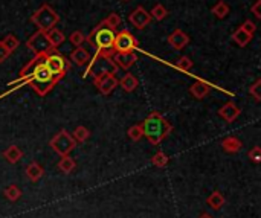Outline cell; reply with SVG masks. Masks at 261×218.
<instances>
[{
	"instance_id": "7c38bea8",
	"label": "cell",
	"mask_w": 261,
	"mask_h": 218,
	"mask_svg": "<svg viewBox=\"0 0 261 218\" xmlns=\"http://www.w3.org/2000/svg\"><path fill=\"white\" fill-rule=\"evenodd\" d=\"M240 113H242V110H240L237 104L229 101L223 107H220V110H218V116H220L225 122H234L240 116Z\"/></svg>"
},
{
	"instance_id": "4316f807",
	"label": "cell",
	"mask_w": 261,
	"mask_h": 218,
	"mask_svg": "<svg viewBox=\"0 0 261 218\" xmlns=\"http://www.w3.org/2000/svg\"><path fill=\"white\" fill-rule=\"evenodd\" d=\"M150 16H151L154 20H158V22H161V20H163L166 16H168V11H166V8H165L162 3H156L154 8L151 9Z\"/></svg>"
},
{
	"instance_id": "5bb4252c",
	"label": "cell",
	"mask_w": 261,
	"mask_h": 218,
	"mask_svg": "<svg viewBox=\"0 0 261 218\" xmlns=\"http://www.w3.org/2000/svg\"><path fill=\"white\" fill-rule=\"evenodd\" d=\"M70 61L74 63L75 66L78 67H82V66H86L89 61H90V54H89V50L84 49L82 46H78L77 49L72 50V54H70Z\"/></svg>"
},
{
	"instance_id": "83f0119b",
	"label": "cell",
	"mask_w": 261,
	"mask_h": 218,
	"mask_svg": "<svg viewBox=\"0 0 261 218\" xmlns=\"http://www.w3.org/2000/svg\"><path fill=\"white\" fill-rule=\"evenodd\" d=\"M0 41H2V45L9 50V52H11V54H13V52L18 47V45H20V41H18V38L16 37V35H13V34H9V35H6L3 40H0Z\"/></svg>"
},
{
	"instance_id": "9c48e42d",
	"label": "cell",
	"mask_w": 261,
	"mask_h": 218,
	"mask_svg": "<svg viewBox=\"0 0 261 218\" xmlns=\"http://www.w3.org/2000/svg\"><path fill=\"white\" fill-rule=\"evenodd\" d=\"M93 84L97 86L98 92L102 93V95H109L114 90V87L118 86V79L114 77L113 72H102V74H98L93 78Z\"/></svg>"
},
{
	"instance_id": "836d02e7",
	"label": "cell",
	"mask_w": 261,
	"mask_h": 218,
	"mask_svg": "<svg viewBox=\"0 0 261 218\" xmlns=\"http://www.w3.org/2000/svg\"><path fill=\"white\" fill-rule=\"evenodd\" d=\"M249 93L254 96V99H255L257 102L261 101V79H257L254 84L249 87Z\"/></svg>"
},
{
	"instance_id": "277c9868",
	"label": "cell",
	"mask_w": 261,
	"mask_h": 218,
	"mask_svg": "<svg viewBox=\"0 0 261 218\" xmlns=\"http://www.w3.org/2000/svg\"><path fill=\"white\" fill-rule=\"evenodd\" d=\"M31 22L37 26L38 31H45V32H48V31L54 29L58 25L60 16L49 5H41L33 14V17H31Z\"/></svg>"
},
{
	"instance_id": "8d00e7d4",
	"label": "cell",
	"mask_w": 261,
	"mask_h": 218,
	"mask_svg": "<svg viewBox=\"0 0 261 218\" xmlns=\"http://www.w3.org/2000/svg\"><path fill=\"white\" fill-rule=\"evenodd\" d=\"M9 55H11V52H9V50L2 45V41H0V64H2Z\"/></svg>"
},
{
	"instance_id": "5b68a950",
	"label": "cell",
	"mask_w": 261,
	"mask_h": 218,
	"mask_svg": "<svg viewBox=\"0 0 261 218\" xmlns=\"http://www.w3.org/2000/svg\"><path fill=\"white\" fill-rule=\"evenodd\" d=\"M45 66L48 67V70L57 81L65 78L70 69V63L60 54L57 49H52L49 54L45 55Z\"/></svg>"
},
{
	"instance_id": "8992f818",
	"label": "cell",
	"mask_w": 261,
	"mask_h": 218,
	"mask_svg": "<svg viewBox=\"0 0 261 218\" xmlns=\"http://www.w3.org/2000/svg\"><path fill=\"white\" fill-rule=\"evenodd\" d=\"M49 145L52 150L63 157V156H69L72 151H74V148L77 147V142L74 138H72V134L69 131L60 130L55 136L50 139Z\"/></svg>"
},
{
	"instance_id": "d6a6232c",
	"label": "cell",
	"mask_w": 261,
	"mask_h": 218,
	"mask_svg": "<svg viewBox=\"0 0 261 218\" xmlns=\"http://www.w3.org/2000/svg\"><path fill=\"white\" fill-rule=\"evenodd\" d=\"M104 23L112 29H116L121 25V17L116 13H112L110 16H107V18H104Z\"/></svg>"
},
{
	"instance_id": "7402d4cb",
	"label": "cell",
	"mask_w": 261,
	"mask_h": 218,
	"mask_svg": "<svg viewBox=\"0 0 261 218\" xmlns=\"http://www.w3.org/2000/svg\"><path fill=\"white\" fill-rule=\"evenodd\" d=\"M232 40L235 41L238 46L245 47V46H247V45L250 43V40H252V35L247 34V32H245L242 28H238L235 32L232 34Z\"/></svg>"
},
{
	"instance_id": "9a60e30c",
	"label": "cell",
	"mask_w": 261,
	"mask_h": 218,
	"mask_svg": "<svg viewBox=\"0 0 261 218\" xmlns=\"http://www.w3.org/2000/svg\"><path fill=\"white\" fill-rule=\"evenodd\" d=\"M210 90H211V86L208 84V82L202 81V79L196 81L194 84L190 87V93L196 99H203L208 95V93H210Z\"/></svg>"
},
{
	"instance_id": "74e56055",
	"label": "cell",
	"mask_w": 261,
	"mask_h": 218,
	"mask_svg": "<svg viewBox=\"0 0 261 218\" xmlns=\"http://www.w3.org/2000/svg\"><path fill=\"white\" fill-rule=\"evenodd\" d=\"M260 8H261V0H255V3L252 5V8H250V11L254 13V16L260 20L261 18V11H260Z\"/></svg>"
},
{
	"instance_id": "ffe728a7",
	"label": "cell",
	"mask_w": 261,
	"mask_h": 218,
	"mask_svg": "<svg viewBox=\"0 0 261 218\" xmlns=\"http://www.w3.org/2000/svg\"><path fill=\"white\" fill-rule=\"evenodd\" d=\"M138 78L134 77V75H131V74H125L119 81H118V86H121L122 87V90H125V92H133L134 89L138 87Z\"/></svg>"
},
{
	"instance_id": "3957f363",
	"label": "cell",
	"mask_w": 261,
	"mask_h": 218,
	"mask_svg": "<svg viewBox=\"0 0 261 218\" xmlns=\"http://www.w3.org/2000/svg\"><path fill=\"white\" fill-rule=\"evenodd\" d=\"M57 79L52 77V74L48 70V67L45 66V58L40 61V63L35 66L34 72H33V75H31L25 84L31 86L33 87L40 96H45L48 95V93L55 87L57 84Z\"/></svg>"
},
{
	"instance_id": "cb8c5ba5",
	"label": "cell",
	"mask_w": 261,
	"mask_h": 218,
	"mask_svg": "<svg viewBox=\"0 0 261 218\" xmlns=\"http://www.w3.org/2000/svg\"><path fill=\"white\" fill-rule=\"evenodd\" d=\"M48 38H49V41H50V45L54 46V47H58L63 41L66 40V37H65V34L61 32V31H58L57 28H54V29H50V31H48Z\"/></svg>"
},
{
	"instance_id": "ac0fdd59",
	"label": "cell",
	"mask_w": 261,
	"mask_h": 218,
	"mask_svg": "<svg viewBox=\"0 0 261 218\" xmlns=\"http://www.w3.org/2000/svg\"><path fill=\"white\" fill-rule=\"evenodd\" d=\"M43 174H45L43 168H41L37 162L29 163L28 167H26V177H28L31 182H38L41 177H43Z\"/></svg>"
},
{
	"instance_id": "603a6c76",
	"label": "cell",
	"mask_w": 261,
	"mask_h": 218,
	"mask_svg": "<svg viewBox=\"0 0 261 218\" xmlns=\"http://www.w3.org/2000/svg\"><path fill=\"white\" fill-rule=\"evenodd\" d=\"M75 160L70 157V156H63V157L60 159L58 162V170L61 172H65V174H69L75 170Z\"/></svg>"
},
{
	"instance_id": "e575fe53",
	"label": "cell",
	"mask_w": 261,
	"mask_h": 218,
	"mask_svg": "<svg viewBox=\"0 0 261 218\" xmlns=\"http://www.w3.org/2000/svg\"><path fill=\"white\" fill-rule=\"evenodd\" d=\"M247 157L252 160L254 163H260L261 162V148L260 147H254L247 153Z\"/></svg>"
},
{
	"instance_id": "f546056e",
	"label": "cell",
	"mask_w": 261,
	"mask_h": 218,
	"mask_svg": "<svg viewBox=\"0 0 261 218\" xmlns=\"http://www.w3.org/2000/svg\"><path fill=\"white\" fill-rule=\"evenodd\" d=\"M129 138L131 139V140H134V142H138V140H141L142 138H144V133H142V127L139 125V124H136V125H131L130 128H129Z\"/></svg>"
},
{
	"instance_id": "ba28073f",
	"label": "cell",
	"mask_w": 261,
	"mask_h": 218,
	"mask_svg": "<svg viewBox=\"0 0 261 218\" xmlns=\"http://www.w3.org/2000/svg\"><path fill=\"white\" fill-rule=\"evenodd\" d=\"M138 40L130 31L122 29L114 35L113 41V50L114 52H134V49L138 47Z\"/></svg>"
},
{
	"instance_id": "e0dca14e",
	"label": "cell",
	"mask_w": 261,
	"mask_h": 218,
	"mask_svg": "<svg viewBox=\"0 0 261 218\" xmlns=\"http://www.w3.org/2000/svg\"><path fill=\"white\" fill-rule=\"evenodd\" d=\"M243 143L240 139H237L235 136H229L226 138L223 142H222V148L225 153H229V154H234V153H238L240 150H242Z\"/></svg>"
},
{
	"instance_id": "d4e9b609",
	"label": "cell",
	"mask_w": 261,
	"mask_h": 218,
	"mask_svg": "<svg viewBox=\"0 0 261 218\" xmlns=\"http://www.w3.org/2000/svg\"><path fill=\"white\" fill-rule=\"evenodd\" d=\"M3 195L6 197L9 202H17L20 197H22V191H20V188L17 185H9V186H6V188H5Z\"/></svg>"
},
{
	"instance_id": "1f68e13d",
	"label": "cell",
	"mask_w": 261,
	"mask_h": 218,
	"mask_svg": "<svg viewBox=\"0 0 261 218\" xmlns=\"http://www.w3.org/2000/svg\"><path fill=\"white\" fill-rule=\"evenodd\" d=\"M193 61L188 58V57H180L179 60L176 61V67L179 69V70H183V72H188V70H191L193 69Z\"/></svg>"
},
{
	"instance_id": "d590c367",
	"label": "cell",
	"mask_w": 261,
	"mask_h": 218,
	"mask_svg": "<svg viewBox=\"0 0 261 218\" xmlns=\"http://www.w3.org/2000/svg\"><path fill=\"white\" fill-rule=\"evenodd\" d=\"M242 28L245 32H247V34H250V35H254L255 34V31H257V25L254 23V22H250V20H246V22L240 26Z\"/></svg>"
},
{
	"instance_id": "f1b7e54d",
	"label": "cell",
	"mask_w": 261,
	"mask_h": 218,
	"mask_svg": "<svg viewBox=\"0 0 261 218\" xmlns=\"http://www.w3.org/2000/svg\"><path fill=\"white\" fill-rule=\"evenodd\" d=\"M151 163L154 165V167H158V168H163V167H166V163H168V156H166L165 153H162V151L156 153L151 157Z\"/></svg>"
},
{
	"instance_id": "30bf717a",
	"label": "cell",
	"mask_w": 261,
	"mask_h": 218,
	"mask_svg": "<svg viewBox=\"0 0 261 218\" xmlns=\"http://www.w3.org/2000/svg\"><path fill=\"white\" fill-rule=\"evenodd\" d=\"M129 20H130V23L136 29H145L150 25V22H151V16H150V13L144 6H138L130 14Z\"/></svg>"
},
{
	"instance_id": "ab89813d",
	"label": "cell",
	"mask_w": 261,
	"mask_h": 218,
	"mask_svg": "<svg viewBox=\"0 0 261 218\" xmlns=\"http://www.w3.org/2000/svg\"><path fill=\"white\" fill-rule=\"evenodd\" d=\"M122 2H129V0H122Z\"/></svg>"
},
{
	"instance_id": "2e32d148",
	"label": "cell",
	"mask_w": 261,
	"mask_h": 218,
	"mask_svg": "<svg viewBox=\"0 0 261 218\" xmlns=\"http://www.w3.org/2000/svg\"><path fill=\"white\" fill-rule=\"evenodd\" d=\"M3 159L9 163H17L20 159L23 157V151L20 150L17 145H9V147L2 153Z\"/></svg>"
},
{
	"instance_id": "52a82bcc",
	"label": "cell",
	"mask_w": 261,
	"mask_h": 218,
	"mask_svg": "<svg viewBox=\"0 0 261 218\" xmlns=\"http://www.w3.org/2000/svg\"><path fill=\"white\" fill-rule=\"evenodd\" d=\"M26 47L33 52L34 55H46L52 49H57L50 45L48 34L45 31H37L35 34L31 35L26 41Z\"/></svg>"
},
{
	"instance_id": "d6986e66",
	"label": "cell",
	"mask_w": 261,
	"mask_h": 218,
	"mask_svg": "<svg viewBox=\"0 0 261 218\" xmlns=\"http://www.w3.org/2000/svg\"><path fill=\"white\" fill-rule=\"evenodd\" d=\"M206 204L212 207L214 211H220L225 204V195L220 191H214L210 197L206 199Z\"/></svg>"
},
{
	"instance_id": "f35d334b",
	"label": "cell",
	"mask_w": 261,
	"mask_h": 218,
	"mask_svg": "<svg viewBox=\"0 0 261 218\" xmlns=\"http://www.w3.org/2000/svg\"><path fill=\"white\" fill-rule=\"evenodd\" d=\"M199 218H212V215H210V214H206V212H205V214H202Z\"/></svg>"
},
{
	"instance_id": "484cf974",
	"label": "cell",
	"mask_w": 261,
	"mask_h": 218,
	"mask_svg": "<svg viewBox=\"0 0 261 218\" xmlns=\"http://www.w3.org/2000/svg\"><path fill=\"white\" fill-rule=\"evenodd\" d=\"M72 138L75 139L77 143H84V142L90 138V131H89L86 127L80 125V127H77V128L74 130V133H72Z\"/></svg>"
},
{
	"instance_id": "7a4b0ae2",
	"label": "cell",
	"mask_w": 261,
	"mask_h": 218,
	"mask_svg": "<svg viewBox=\"0 0 261 218\" xmlns=\"http://www.w3.org/2000/svg\"><path fill=\"white\" fill-rule=\"evenodd\" d=\"M144 136L151 145H159L173 130V125L166 121L161 113L153 111L145 118V121L141 124Z\"/></svg>"
},
{
	"instance_id": "4fadbf2b",
	"label": "cell",
	"mask_w": 261,
	"mask_h": 218,
	"mask_svg": "<svg viewBox=\"0 0 261 218\" xmlns=\"http://www.w3.org/2000/svg\"><path fill=\"white\" fill-rule=\"evenodd\" d=\"M188 43H190V37H188V34H185L182 29H176L168 37V45L176 50L183 49Z\"/></svg>"
},
{
	"instance_id": "8fae6325",
	"label": "cell",
	"mask_w": 261,
	"mask_h": 218,
	"mask_svg": "<svg viewBox=\"0 0 261 218\" xmlns=\"http://www.w3.org/2000/svg\"><path fill=\"white\" fill-rule=\"evenodd\" d=\"M112 60L114 61V64L118 67H121L124 70H129L138 61V55L134 54V52H114Z\"/></svg>"
},
{
	"instance_id": "4dcf8cb0",
	"label": "cell",
	"mask_w": 261,
	"mask_h": 218,
	"mask_svg": "<svg viewBox=\"0 0 261 218\" xmlns=\"http://www.w3.org/2000/svg\"><path fill=\"white\" fill-rule=\"evenodd\" d=\"M69 40H70V43L74 45L75 47H78V46H82V43L86 41V35L82 34L81 31H74V32L70 34Z\"/></svg>"
},
{
	"instance_id": "6da1fadb",
	"label": "cell",
	"mask_w": 261,
	"mask_h": 218,
	"mask_svg": "<svg viewBox=\"0 0 261 218\" xmlns=\"http://www.w3.org/2000/svg\"><path fill=\"white\" fill-rule=\"evenodd\" d=\"M114 35H116L114 34V29L109 28L102 20V22L92 31L90 35L86 37V41L95 49V55L112 58L114 54V50H113Z\"/></svg>"
},
{
	"instance_id": "44dd1931",
	"label": "cell",
	"mask_w": 261,
	"mask_h": 218,
	"mask_svg": "<svg viewBox=\"0 0 261 218\" xmlns=\"http://www.w3.org/2000/svg\"><path fill=\"white\" fill-rule=\"evenodd\" d=\"M211 13L217 17V18H225L231 13V8H229L228 3H225L223 0H218V2L211 8Z\"/></svg>"
}]
</instances>
